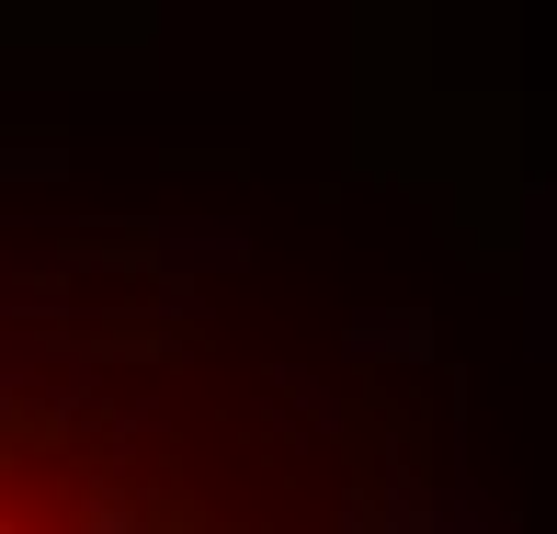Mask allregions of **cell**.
<instances>
[{
  "label": "cell",
  "instance_id": "cell-1",
  "mask_svg": "<svg viewBox=\"0 0 557 534\" xmlns=\"http://www.w3.org/2000/svg\"><path fill=\"white\" fill-rule=\"evenodd\" d=\"M0 534H216L183 489H148L91 410L0 398Z\"/></svg>",
  "mask_w": 557,
  "mask_h": 534
}]
</instances>
